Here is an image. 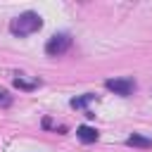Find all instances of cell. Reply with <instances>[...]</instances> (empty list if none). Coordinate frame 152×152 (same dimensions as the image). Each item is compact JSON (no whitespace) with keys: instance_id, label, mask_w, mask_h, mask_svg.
I'll return each mask as SVG.
<instances>
[{"instance_id":"1","label":"cell","mask_w":152,"mask_h":152,"mask_svg":"<svg viewBox=\"0 0 152 152\" xmlns=\"http://www.w3.org/2000/svg\"><path fill=\"white\" fill-rule=\"evenodd\" d=\"M40 26H43V19H40V14H36V12H21V14H17V17L10 21V31H12L14 36H19V38L40 31Z\"/></svg>"},{"instance_id":"2","label":"cell","mask_w":152,"mask_h":152,"mask_svg":"<svg viewBox=\"0 0 152 152\" xmlns=\"http://www.w3.org/2000/svg\"><path fill=\"white\" fill-rule=\"evenodd\" d=\"M69 48H71V36H69V33H55V36L45 43V52H48L50 57H59V55H64Z\"/></svg>"},{"instance_id":"3","label":"cell","mask_w":152,"mask_h":152,"mask_svg":"<svg viewBox=\"0 0 152 152\" xmlns=\"http://www.w3.org/2000/svg\"><path fill=\"white\" fill-rule=\"evenodd\" d=\"M104 88H107V90H112V93H116V95L128 97V95H133V93H135L138 83H135L133 78L124 76V78H107V81H104Z\"/></svg>"},{"instance_id":"4","label":"cell","mask_w":152,"mask_h":152,"mask_svg":"<svg viewBox=\"0 0 152 152\" xmlns=\"http://www.w3.org/2000/svg\"><path fill=\"white\" fill-rule=\"evenodd\" d=\"M126 145L128 147H142V150H147V147H152V138H145L140 133H133V135L126 138Z\"/></svg>"},{"instance_id":"5","label":"cell","mask_w":152,"mask_h":152,"mask_svg":"<svg viewBox=\"0 0 152 152\" xmlns=\"http://www.w3.org/2000/svg\"><path fill=\"white\" fill-rule=\"evenodd\" d=\"M76 135H78L81 142H95L97 140V131L90 128V126H78L76 128Z\"/></svg>"},{"instance_id":"6","label":"cell","mask_w":152,"mask_h":152,"mask_svg":"<svg viewBox=\"0 0 152 152\" xmlns=\"http://www.w3.org/2000/svg\"><path fill=\"white\" fill-rule=\"evenodd\" d=\"M40 86V81H26L21 74H17V78H14V88H19V90H36Z\"/></svg>"},{"instance_id":"7","label":"cell","mask_w":152,"mask_h":152,"mask_svg":"<svg viewBox=\"0 0 152 152\" xmlns=\"http://www.w3.org/2000/svg\"><path fill=\"white\" fill-rule=\"evenodd\" d=\"M93 100H95V95H93V93H86V95H81V97H74L69 104H71L74 109H83V107H86L88 102H93Z\"/></svg>"},{"instance_id":"8","label":"cell","mask_w":152,"mask_h":152,"mask_svg":"<svg viewBox=\"0 0 152 152\" xmlns=\"http://www.w3.org/2000/svg\"><path fill=\"white\" fill-rule=\"evenodd\" d=\"M0 102H2V104H10V97H7V93H2V90H0Z\"/></svg>"}]
</instances>
